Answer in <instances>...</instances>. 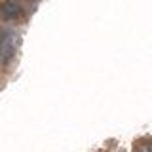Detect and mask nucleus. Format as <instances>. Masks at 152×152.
<instances>
[{
    "mask_svg": "<svg viewBox=\"0 0 152 152\" xmlns=\"http://www.w3.org/2000/svg\"><path fill=\"white\" fill-rule=\"evenodd\" d=\"M28 15H31V10L25 4H21L19 0H2V19L4 23H27Z\"/></svg>",
    "mask_w": 152,
    "mask_h": 152,
    "instance_id": "nucleus-1",
    "label": "nucleus"
},
{
    "mask_svg": "<svg viewBox=\"0 0 152 152\" xmlns=\"http://www.w3.org/2000/svg\"><path fill=\"white\" fill-rule=\"evenodd\" d=\"M19 46V34L13 28L4 27L2 28V40H0V50H2V65L4 69H8V65L13 61Z\"/></svg>",
    "mask_w": 152,
    "mask_h": 152,
    "instance_id": "nucleus-2",
    "label": "nucleus"
},
{
    "mask_svg": "<svg viewBox=\"0 0 152 152\" xmlns=\"http://www.w3.org/2000/svg\"><path fill=\"white\" fill-rule=\"evenodd\" d=\"M135 152H152V142L150 145H139L135 148Z\"/></svg>",
    "mask_w": 152,
    "mask_h": 152,
    "instance_id": "nucleus-3",
    "label": "nucleus"
}]
</instances>
